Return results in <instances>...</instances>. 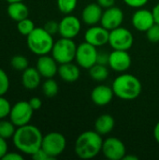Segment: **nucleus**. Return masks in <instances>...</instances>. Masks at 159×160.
Listing matches in <instances>:
<instances>
[{
	"mask_svg": "<svg viewBox=\"0 0 159 160\" xmlns=\"http://www.w3.org/2000/svg\"><path fill=\"white\" fill-rule=\"evenodd\" d=\"M41 75L37 68H27L23 70L22 76V82L24 88L28 90H34L38 87L41 82Z\"/></svg>",
	"mask_w": 159,
	"mask_h": 160,
	"instance_id": "obj_20",
	"label": "nucleus"
},
{
	"mask_svg": "<svg viewBox=\"0 0 159 160\" xmlns=\"http://www.w3.org/2000/svg\"><path fill=\"white\" fill-rule=\"evenodd\" d=\"M15 125L11 121L0 120V137L7 140L13 137L16 129Z\"/></svg>",
	"mask_w": 159,
	"mask_h": 160,
	"instance_id": "obj_25",
	"label": "nucleus"
},
{
	"mask_svg": "<svg viewBox=\"0 0 159 160\" xmlns=\"http://www.w3.org/2000/svg\"><path fill=\"white\" fill-rule=\"evenodd\" d=\"M53 36L49 34L43 27H36L27 36V46L37 55L48 54L53 47Z\"/></svg>",
	"mask_w": 159,
	"mask_h": 160,
	"instance_id": "obj_4",
	"label": "nucleus"
},
{
	"mask_svg": "<svg viewBox=\"0 0 159 160\" xmlns=\"http://www.w3.org/2000/svg\"><path fill=\"white\" fill-rule=\"evenodd\" d=\"M147 39L152 43H158L159 42V24L155 23L151 26L146 32Z\"/></svg>",
	"mask_w": 159,
	"mask_h": 160,
	"instance_id": "obj_29",
	"label": "nucleus"
},
{
	"mask_svg": "<svg viewBox=\"0 0 159 160\" xmlns=\"http://www.w3.org/2000/svg\"><path fill=\"white\" fill-rule=\"evenodd\" d=\"M131 23L133 27L139 32H146L156 22L152 10L147 8H138L132 15Z\"/></svg>",
	"mask_w": 159,
	"mask_h": 160,
	"instance_id": "obj_15",
	"label": "nucleus"
},
{
	"mask_svg": "<svg viewBox=\"0 0 159 160\" xmlns=\"http://www.w3.org/2000/svg\"><path fill=\"white\" fill-rule=\"evenodd\" d=\"M153 134H154V138H155V140H156V142L159 143V121L156 124V126H155V128H154V132H153Z\"/></svg>",
	"mask_w": 159,
	"mask_h": 160,
	"instance_id": "obj_41",
	"label": "nucleus"
},
{
	"mask_svg": "<svg viewBox=\"0 0 159 160\" xmlns=\"http://www.w3.org/2000/svg\"><path fill=\"white\" fill-rule=\"evenodd\" d=\"M88 71L90 77L96 82H104L109 77V69L105 65L97 63L93 67H91Z\"/></svg>",
	"mask_w": 159,
	"mask_h": 160,
	"instance_id": "obj_23",
	"label": "nucleus"
},
{
	"mask_svg": "<svg viewBox=\"0 0 159 160\" xmlns=\"http://www.w3.org/2000/svg\"><path fill=\"white\" fill-rule=\"evenodd\" d=\"M132 59L128 51L113 50L109 54V66L116 72H126L131 67Z\"/></svg>",
	"mask_w": 159,
	"mask_h": 160,
	"instance_id": "obj_13",
	"label": "nucleus"
},
{
	"mask_svg": "<svg viewBox=\"0 0 159 160\" xmlns=\"http://www.w3.org/2000/svg\"><path fill=\"white\" fill-rule=\"evenodd\" d=\"M8 3H14V2H22V0H7Z\"/></svg>",
	"mask_w": 159,
	"mask_h": 160,
	"instance_id": "obj_43",
	"label": "nucleus"
},
{
	"mask_svg": "<svg viewBox=\"0 0 159 160\" xmlns=\"http://www.w3.org/2000/svg\"><path fill=\"white\" fill-rule=\"evenodd\" d=\"M114 93L112 87L105 84L96 86L91 92V99L97 106H106L110 104L113 98Z\"/></svg>",
	"mask_w": 159,
	"mask_h": 160,
	"instance_id": "obj_17",
	"label": "nucleus"
},
{
	"mask_svg": "<svg viewBox=\"0 0 159 160\" xmlns=\"http://www.w3.org/2000/svg\"><path fill=\"white\" fill-rule=\"evenodd\" d=\"M3 160H23V157L18 153H7Z\"/></svg>",
	"mask_w": 159,
	"mask_h": 160,
	"instance_id": "obj_39",
	"label": "nucleus"
},
{
	"mask_svg": "<svg viewBox=\"0 0 159 160\" xmlns=\"http://www.w3.org/2000/svg\"><path fill=\"white\" fill-rule=\"evenodd\" d=\"M112 87L114 96L123 100L136 99L142 90V82L135 75L124 72L114 79Z\"/></svg>",
	"mask_w": 159,
	"mask_h": 160,
	"instance_id": "obj_3",
	"label": "nucleus"
},
{
	"mask_svg": "<svg viewBox=\"0 0 159 160\" xmlns=\"http://www.w3.org/2000/svg\"><path fill=\"white\" fill-rule=\"evenodd\" d=\"M67 140L59 132H50L43 136L41 148L52 158L59 157L66 149Z\"/></svg>",
	"mask_w": 159,
	"mask_h": 160,
	"instance_id": "obj_6",
	"label": "nucleus"
},
{
	"mask_svg": "<svg viewBox=\"0 0 159 160\" xmlns=\"http://www.w3.org/2000/svg\"><path fill=\"white\" fill-rule=\"evenodd\" d=\"M49 34L54 36L56 33H59V22L55 21H49L44 24L43 27Z\"/></svg>",
	"mask_w": 159,
	"mask_h": 160,
	"instance_id": "obj_32",
	"label": "nucleus"
},
{
	"mask_svg": "<svg viewBox=\"0 0 159 160\" xmlns=\"http://www.w3.org/2000/svg\"><path fill=\"white\" fill-rule=\"evenodd\" d=\"M12 139L15 147L19 151L32 156L41 148L43 136L37 127L27 124L18 127Z\"/></svg>",
	"mask_w": 159,
	"mask_h": 160,
	"instance_id": "obj_1",
	"label": "nucleus"
},
{
	"mask_svg": "<svg viewBox=\"0 0 159 160\" xmlns=\"http://www.w3.org/2000/svg\"><path fill=\"white\" fill-rule=\"evenodd\" d=\"M114 126H115L114 118L109 113H103L99 115L95 121L94 129L102 136L111 133L114 128Z\"/></svg>",
	"mask_w": 159,
	"mask_h": 160,
	"instance_id": "obj_21",
	"label": "nucleus"
},
{
	"mask_svg": "<svg viewBox=\"0 0 159 160\" xmlns=\"http://www.w3.org/2000/svg\"><path fill=\"white\" fill-rule=\"evenodd\" d=\"M101 153L109 160H123L127 155V148L120 139L110 137L103 141Z\"/></svg>",
	"mask_w": 159,
	"mask_h": 160,
	"instance_id": "obj_9",
	"label": "nucleus"
},
{
	"mask_svg": "<svg viewBox=\"0 0 159 160\" xmlns=\"http://www.w3.org/2000/svg\"><path fill=\"white\" fill-rule=\"evenodd\" d=\"M124 18L125 15L123 10L120 8L113 6L109 8H105V10H103L100 24L106 29H108L109 31H111L119 26H122Z\"/></svg>",
	"mask_w": 159,
	"mask_h": 160,
	"instance_id": "obj_12",
	"label": "nucleus"
},
{
	"mask_svg": "<svg viewBox=\"0 0 159 160\" xmlns=\"http://www.w3.org/2000/svg\"><path fill=\"white\" fill-rule=\"evenodd\" d=\"M110 31L100 25H92L84 33V41L96 46L97 48L102 47L109 43Z\"/></svg>",
	"mask_w": 159,
	"mask_h": 160,
	"instance_id": "obj_14",
	"label": "nucleus"
},
{
	"mask_svg": "<svg viewBox=\"0 0 159 160\" xmlns=\"http://www.w3.org/2000/svg\"><path fill=\"white\" fill-rule=\"evenodd\" d=\"M97 3L102 8H109L115 6V0H97Z\"/></svg>",
	"mask_w": 159,
	"mask_h": 160,
	"instance_id": "obj_38",
	"label": "nucleus"
},
{
	"mask_svg": "<svg viewBox=\"0 0 159 160\" xmlns=\"http://www.w3.org/2000/svg\"><path fill=\"white\" fill-rule=\"evenodd\" d=\"M78 0H57V8L65 15L71 14L76 7Z\"/></svg>",
	"mask_w": 159,
	"mask_h": 160,
	"instance_id": "obj_26",
	"label": "nucleus"
},
{
	"mask_svg": "<svg viewBox=\"0 0 159 160\" xmlns=\"http://www.w3.org/2000/svg\"><path fill=\"white\" fill-rule=\"evenodd\" d=\"M139 158L135 155H126L123 160H138Z\"/></svg>",
	"mask_w": 159,
	"mask_h": 160,
	"instance_id": "obj_42",
	"label": "nucleus"
},
{
	"mask_svg": "<svg viewBox=\"0 0 159 160\" xmlns=\"http://www.w3.org/2000/svg\"><path fill=\"white\" fill-rule=\"evenodd\" d=\"M81 30L82 22L74 15L67 14L59 22V35L61 38L73 39L80 34Z\"/></svg>",
	"mask_w": 159,
	"mask_h": 160,
	"instance_id": "obj_11",
	"label": "nucleus"
},
{
	"mask_svg": "<svg viewBox=\"0 0 159 160\" xmlns=\"http://www.w3.org/2000/svg\"><path fill=\"white\" fill-rule=\"evenodd\" d=\"M42 91L47 98H53L59 92L58 83L52 78H48L42 84Z\"/></svg>",
	"mask_w": 159,
	"mask_h": 160,
	"instance_id": "obj_24",
	"label": "nucleus"
},
{
	"mask_svg": "<svg viewBox=\"0 0 159 160\" xmlns=\"http://www.w3.org/2000/svg\"><path fill=\"white\" fill-rule=\"evenodd\" d=\"M56 60L48 54L40 55L37 62V69L40 75L46 79L53 78L58 73V66Z\"/></svg>",
	"mask_w": 159,
	"mask_h": 160,
	"instance_id": "obj_16",
	"label": "nucleus"
},
{
	"mask_svg": "<svg viewBox=\"0 0 159 160\" xmlns=\"http://www.w3.org/2000/svg\"><path fill=\"white\" fill-rule=\"evenodd\" d=\"M103 8L97 3H90L82 11V21L88 26L96 25L100 22Z\"/></svg>",
	"mask_w": 159,
	"mask_h": 160,
	"instance_id": "obj_18",
	"label": "nucleus"
},
{
	"mask_svg": "<svg viewBox=\"0 0 159 160\" xmlns=\"http://www.w3.org/2000/svg\"><path fill=\"white\" fill-rule=\"evenodd\" d=\"M152 12H153L154 18H155V22H156V23L159 24V3H157V4L153 8Z\"/></svg>",
	"mask_w": 159,
	"mask_h": 160,
	"instance_id": "obj_40",
	"label": "nucleus"
},
{
	"mask_svg": "<svg viewBox=\"0 0 159 160\" xmlns=\"http://www.w3.org/2000/svg\"><path fill=\"white\" fill-rule=\"evenodd\" d=\"M125 4L133 8H143L149 0H123Z\"/></svg>",
	"mask_w": 159,
	"mask_h": 160,
	"instance_id": "obj_33",
	"label": "nucleus"
},
{
	"mask_svg": "<svg viewBox=\"0 0 159 160\" xmlns=\"http://www.w3.org/2000/svg\"><path fill=\"white\" fill-rule=\"evenodd\" d=\"M77 45L72 38H61L54 42L52 49V56L60 64L73 62L75 60Z\"/></svg>",
	"mask_w": 159,
	"mask_h": 160,
	"instance_id": "obj_5",
	"label": "nucleus"
},
{
	"mask_svg": "<svg viewBox=\"0 0 159 160\" xmlns=\"http://www.w3.org/2000/svg\"><path fill=\"white\" fill-rule=\"evenodd\" d=\"M7 153V143L6 139L0 137V159H3L5 155Z\"/></svg>",
	"mask_w": 159,
	"mask_h": 160,
	"instance_id": "obj_37",
	"label": "nucleus"
},
{
	"mask_svg": "<svg viewBox=\"0 0 159 160\" xmlns=\"http://www.w3.org/2000/svg\"><path fill=\"white\" fill-rule=\"evenodd\" d=\"M109 54L110 53H107L105 52H98L97 63L101 64V65H105V66L109 65Z\"/></svg>",
	"mask_w": 159,
	"mask_h": 160,
	"instance_id": "obj_35",
	"label": "nucleus"
},
{
	"mask_svg": "<svg viewBox=\"0 0 159 160\" xmlns=\"http://www.w3.org/2000/svg\"><path fill=\"white\" fill-rule=\"evenodd\" d=\"M10 111H11V106L8 100L3 98V96H0V120L8 116Z\"/></svg>",
	"mask_w": 159,
	"mask_h": 160,
	"instance_id": "obj_30",
	"label": "nucleus"
},
{
	"mask_svg": "<svg viewBox=\"0 0 159 160\" xmlns=\"http://www.w3.org/2000/svg\"><path fill=\"white\" fill-rule=\"evenodd\" d=\"M7 14L12 20L16 22H20L23 19L28 18L29 9L27 6L22 3V1L9 3L7 7Z\"/></svg>",
	"mask_w": 159,
	"mask_h": 160,
	"instance_id": "obj_22",
	"label": "nucleus"
},
{
	"mask_svg": "<svg viewBox=\"0 0 159 160\" xmlns=\"http://www.w3.org/2000/svg\"><path fill=\"white\" fill-rule=\"evenodd\" d=\"M35 24L33 22V21H31L30 19L26 18V19H23L20 22H18V24H17V29L18 31L23 35V36H28L34 29H35Z\"/></svg>",
	"mask_w": 159,
	"mask_h": 160,
	"instance_id": "obj_28",
	"label": "nucleus"
},
{
	"mask_svg": "<svg viewBox=\"0 0 159 160\" xmlns=\"http://www.w3.org/2000/svg\"><path fill=\"white\" fill-rule=\"evenodd\" d=\"M33 112L34 110L28 101H19L11 107L9 118L16 127H22L29 124L32 119Z\"/></svg>",
	"mask_w": 159,
	"mask_h": 160,
	"instance_id": "obj_10",
	"label": "nucleus"
},
{
	"mask_svg": "<svg viewBox=\"0 0 159 160\" xmlns=\"http://www.w3.org/2000/svg\"><path fill=\"white\" fill-rule=\"evenodd\" d=\"M58 75L67 82H74L78 81L81 76L79 65H76L73 62L60 64L58 67Z\"/></svg>",
	"mask_w": 159,
	"mask_h": 160,
	"instance_id": "obj_19",
	"label": "nucleus"
},
{
	"mask_svg": "<svg viewBox=\"0 0 159 160\" xmlns=\"http://www.w3.org/2000/svg\"><path fill=\"white\" fill-rule=\"evenodd\" d=\"M30 106L32 107V109L34 111H37L41 108L42 106V101L39 98H37V97H34L32 98H30V100L28 101Z\"/></svg>",
	"mask_w": 159,
	"mask_h": 160,
	"instance_id": "obj_36",
	"label": "nucleus"
},
{
	"mask_svg": "<svg viewBox=\"0 0 159 160\" xmlns=\"http://www.w3.org/2000/svg\"><path fill=\"white\" fill-rule=\"evenodd\" d=\"M103 140L99 133L94 130H86L81 133L74 144V152L79 158L91 159L96 158L102 149Z\"/></svg>",
	"mask_w": 159,
	"mask_h": 160,
	"instance_id": "obj_2",
	"label": "nucleus"
},
{
	"mask_svg": "<svg viewBox=\"0 0 159 160\" xmlns=\"http://www.w3.org/2000/svg\"><path fill=\"white\" fill-rule=\"evenodd\" d=\"M9 88V79L7 73L0 68V96H4Z\"/></svg>",
	"mask_w": 159,
	"mask_h": 160,
	"instance_id": "obj_31",
	"label": "nucleus"
},
{
	"mask_svg": "<svg viewBox=\"0 0 159 160\" xmlns=\"http://www.w3.org/2000/svg\"><path fill=\"white\" fill-rule=\"evenodd\" d=\"M134 43L132 33L126 27L119 26L110 31L109 44L113 50L128 51Z\"/></svg>",
	"mask_w": 159,
	"mask_h": 160,
	"instance_id": "obj_7",
	"label": "nucleus"
},
{
	"mask_svg": "<svg viewBox=\"0 0 159 160\" xmlns=\"http://www.w3.org/2000/svg\"><path fill=\"white\" fill-rule=\"evenodd\" d=\"M32 158L35 160H51L52 159L42 148L38 149L36 153H34L32 156Z\"/></svg>",
	"mask_w": 159,
	"mask_h": 160,
	"instance_id": "obj_34",
	"label": "nucleus"
},
{
	"mask_svg": "<svg viewBox=\"0 0 159 160\" xmlns=\"http://www.w3.org/2000/svg\"><path fill=\"white\" fill-rule=\"evenodd\" d=\"M98 51L97 48L86 41L77 46L75 60L77 64L86 69H89L95 64H97Z\"/></svg>",
	"mask_w": 159,
	"mask_h": 160,
	"instance_id": "obj_8",
	"label": "nucleus"
},
{
	"mask_svg": "<svg viewBox=\"0 0 159 160\" xmlns=\"http://www.w3.org/2000/svg\"><path fill=\"white\" fill-rule=\"evenodd\" d=\"M10 64L14 69L19 70V71H23L24 69H26L28 68L29 62L25 56L21 55V54H17L11 58Z\"/></svg>",
	"mask_w": 159,
	"mask_h": 160,
	"instance_id": "obj_27",
	"label": "nucleus"
}]
</instances>
